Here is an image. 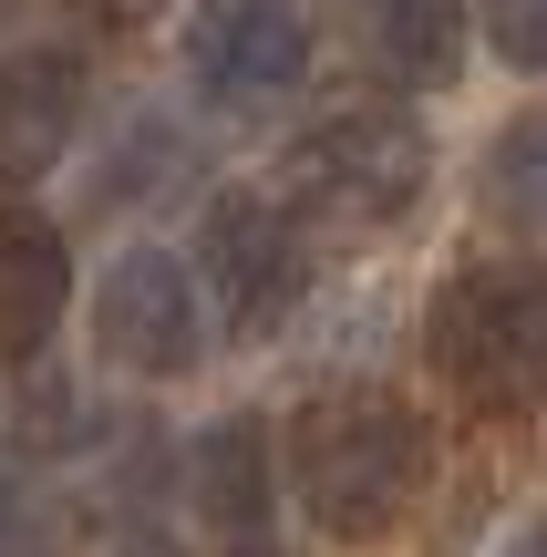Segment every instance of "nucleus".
I'll use <instances>...</instances> for the list:
<instances>
[{"mask_svg": "<svg viewBox=\"0 0 547 557\" xmlns=\"http://www.w3.org/2000/svg\"><path fill=\"white\" fill-rule=\"evenodd\" d=\"M279 465H289V506L310 517V537L372 547L424 496L434 434H424V413H413L403 393H362V382H351V393H321V403L289 413Z\"/></svg>", "mask_w": 547, "mask_h": 557, "instance_id": "1", "label": "nucleus"}, {"mask_svg": "<svg viewBox=\"0 0 547 557\" xmlns=\"http://www.w3.org/2000/svg\"><path fill=\"white\" fill-rule=\"evenodd\" d=\"M424 361L455 403L517 413L547 393V269L537 259H465L424 310Z\"/></svg>", "mask_w": 547, "mask_h": 557, "instance_id": "2", "label": "nucleus"}, {"mask_svg": "<svg viewBox=\"0 0 547 557\" xmlns=\"http://www.w3.org/2000/svg\"><path fill=\"white\" fill-rule=\"evenodd\" d=\"M434 186V135L393 103H351L289 135L279 156V197L331 238H393Z\"/></svg>", "mask_w": 547, "mask_h": 557, "instance_id": "3", "label": "nucleus"}, {"mask_svg": "<svg viewBox=\"0 0 547 557\" xmlns=\"http://www.w3.org/2000/svg\"><path fill=\"white\" fill-rule=\"evenodd\" d=\"M197 278L227 341H269L310 289V218L279 186H217L197 218Z\"/></svg>", "mask_w": 547, "mask_h": 557, "instance_id": "4", "label": "nucleus"}, {"mask_svg": "<svg viewBox=\"0 0 547 557\" xmlns=\"http://www.w3.org/2000/svg\"><path fill=\"white\" fill-rule=\"evenodd\" d=\"M207 320H217V299H207L197 259H176V248L135 238L114 248L94 278V351L114 361L124 382H176L207 361Z\"/></svg>", "mask_w": 547, "mask_h": 557, "instance_id": "5", "label": "nucleus"}, {"mask_svg": "<svg viewBox=\"0 0 547 557\" xmlns=\"http://www.w3.org/2000/svg\"><path fill=\"white\" fill-rule=\"evenodd\" d=\"M186 83L217 114H269L310 83V11L300 0H197L186 21Z\"/></svg>", "mask_w": 547, "mask_h": 557, "instance_id": "6", "label": "nucleus"}, {"mask_svg": "<svg viewBox=\"0 0 547 557\" xmlns=\"http://www.w3.org/2000/svg\"><path fill=\"white\" fill-rule=\"evenodd\" d=\"M341 32L393 94H445L465 73V0H341Z\"/></svg>", "mask_w": 547, "mask_h": 557, "instance_id": "7", "label": "nucleus"}, {"mask_svg": "<svg viewBox=\"0 0 547 557\" xmlns=\"http://www.w3.org/2000/svg\"><path fill=\"white\" fill-rule=\"evenodd\" d=\"M73 124H83V52L21 41L11 73H0V156H11V176L41 186L62 165V145H73Z\"/></svg>", "mask_w": 547, "mask_h": 557, "instance_id": "8", "label": "nucleus"}, {"mask_svg": "<svg viewBox=\"0 0 547 557\" xmlns=\"http://www.w3.org/2000/svg\"><path fill=\"white\" fill-rule=\"evenodd\" d=\"M269 423L259 413H227V423H207L197 444H186V517L207 527V537H259L269 527Z\"/></svg>", "mask_w": 547, "mask_h": 557, "instance_id": "9", "label": "nucleus"}, {"mask_svg": "<svg viewBox=\"0 0 547 557\" xmlns=\"http://www.w3.org/2000/svg\"><path fill=\"white\" fill-rule=\"evenodd\" d=\"M62 299H73L62 227L21 207V218H11V278H0V361H11V372H32V361H41V341H52Z\"/></svg>", "mask_w": 547, "mask_h": 557, "instance_id": "10", "label": "nucleus"}, {"mask_svg": "<svg viewBox=\"0 0 547 557\" xmlns=\"http://www.w3.org/2000/svg\"><path fill=\"white\" fill-rule=\"evenodd\" d=\"M475 197H486L496 227H517V238H547V103L507 124V135L486 145V176H475Z\"/></svg>", "mask_w": 547, "mask_h": 557, "instance_id": "11", "label": "nucleus"}, {"mask_svg": "<svg viewBox=\"0 0 547 557\" xmlns=\"http://www.w3.org/2000/svg\"><path fill=\"white\" fill-rule=\"evenodd\" d=\"M156 176H186V145L165 135V114H135V124H124V156L103 165L94 186H103V207H135Z\"/></svg>", "mask_w": 547, "mask_h": 557, "instance_id": "12", "label": "nucleus"}, {"mask_svg": "<svg viewBox=\"0 0 547 557\" xmlns=\"http://www.w3.org/2000/svg\"><path fill=\"white\" fill-rule=\"evenodd\" d=\"M475 32L507 73H547V0H475Z\"/></svg>", "mask_w": 547, "mask_h": 557, "instance_id": "13", "label": "nucleus"}, {"mask_svg": "<svg viewBox=\"0 0 547 557\" xmlns=\"http://www.w3.org/2000/svg\"><path fill=\"white\" fill-rule=\"evenodd\" d=\"M496 557H547V517H527V527H517V537L496 547Z\"/></svg>", "mask_w": 547, "mask_h": 557, "instance_id": "14", "label": "nucleus"}, {"mask_svg": "<svg viewBox=\"0 0 547 557\" xmlns=\"http://www.w3.org/2000/svg\"><path fill=\"white\" fill-rule=\"evenodd\" d=\"M94 11H103V21H156L165 0H94Z\"/></svg>", "mask_w": 547, "mask_h": 557, "instance_id": "15", "label": "nucleus"}, {"mask_svg": "<svg viewBox=\"0 0 547 557\" xmlns=\"http://www.w3.org/2000/svg\"><path fill=\"white\" fill-rule=\"evenodd\" d=\"M227 557H289V547H269V537H238V547H227Z\"/></svg>", "mask_w": 547, "mask_h": 557, "instance_id": "16", "label": "nucleus"}]
</instances>
